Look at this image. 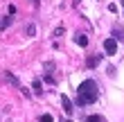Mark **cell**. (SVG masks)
I'll return each mask as SVG.
<instances>
[{
	"label": "cell",
	"mask_w": 124,
	"mask_h": 122,
	"mask_svg": "<svg viewBox=\"0 0 124 122\" xmlns=\"http://www.w3.org/2000/svg\"><path fill=\"white\" fill-rule=\"evenodd\" d=\"M97 97H99V88L93 79H86L79 84V88H77V102L79 104H93Z\"/></svg>",
	"instance_id": "1"
},
{
	"label": "cell",
	"mask_w": 124,
	"mask_h": 122,
	"mask_svg": "<svg viewBox=\"0 0 124 122\" xmlns=\"http://www.w3.org/2000/svg\"><path fill=\"white\" fill-rule=\"evenodd\" d=\"M104 50H106V54H115L117 52V39H106L104 41Z\"/></svg>",
	"instance_id": "2"
},
{
	"label": "cell",
	"mask_w": 124,
	"mask_h": 122,
	"mask_svg": "<svg viewBox=\"0 0 124 122\" xmlns=\"http://www.w3.org/2000/svg\"><path fill=\"white\" fill-rule=\"evenodd\" d=\"M61 104H63V111L68 113V115H72V111H75V109H72V102H70V99L65 97V95L61 97Z\"/></svg>",
	"instance_id": "3"
},
{
	"label": "cell",
	"mask_w": 124,
	"mask_h": 122,
	"mask_svg": "<svg viewBox=\"0 0 124 122\" xmlns=\"http://www.w3.org/2000/svg\"><path fill=\"white\" fill-rule=\"evenodd\" d=\"M101 61V54H93V57H88V61H86V66L88 68H95L97 63Z\"/></svg>",
	"instance_id": "4"
},
{
	"label": "cell",
	"mask_w": 124,
	"mask_h": 122,
	"mask_svg": "<svg viewBox=\"0 0 124 122\" xmlns=\"http://www.w3.org/2000/svg\"><path fill=\"white\" fill-rule=\"evenodd\" d=\"M75 43H77V45H81V48H86V45H88V36H86V34H77V36H75Z\"/></svg>",
	"instance_id": "5"
},
{
	"label": "cell",
	"mask_w": 124,
	"mask_h": 122,
	"mask_svg": "<svg viewBox=\"0 0 124 122\" xmlns=\"http://www.w3.org/2000/svg\"><path fill=\"white\" fill-rule=\"evenodd\" d=\"M113 36L124 43V27H117V25H115V27H113Z\"/></svg>",
	"instance_id": "6"
},
{
	"label": "cell",
	"mask_w": 124,
	"mask_h": 122,
	"mask_svg": "<svg viewBox=\"0 0 124 122\" xmlns=\"http://www.w3.org/2000/svg\"><path fill=\"white\" fill-rule=\"evenodd\" d=\"M5 79L9 81V84H14V86H18V79H16V77H14L11 73H7V75H5Z\"/></svg>",
	"instance_id": "7"
},
{
	"label": "cell",
	"mask_w": 124,
	"mask_h": 122,
	"mask_svg": "<svg viewBox=\"0 0 124 122\" xmlns=\"http://www.w3.org/2000/svg\"><path fill=\"white\" fill-rule=\"evenodd\" d=\"M86 122H106V120L101 118V115H88V120H86Z\"/></svg>",
	"instance_id": "8"
},
{
	"label": "cell",
	"mask_w": 124,
	"mask_h": 122,
	"mask_svg": "<svg viewBox=\"0 0 124 122\" xmlns=\"http://www.w3.org/2000/svg\"><path fill=\"white\" fill-rule=\"evenodd\" d=\"M39 122H54V118L50 115V113H45V115H41V118H39Z\"/></svg>",
	"instance_id": "9"
},
{
	"label": "cell",
	"mask_w": 124,
	"mask_h": 122,
	"mask_svg": "<svg viewBox=\"0 0 124 122\" xmlns=\"http://www.w3.org/2000/svg\"><path fill=\"white\" fill-rule=\"evenodd\" d=\"M9 23H11V18H2V20H0V30H5V27H9Z\"/></svg>",
	"instance_id": "10"
},
{
	"label": "cell",
	"mask_w": 124,
	"mask_h": 122,
	"mask_svg": "<svg viewBox=\"0 0 124 122\" xmlns=\"http://www.w3.org/2000/svg\"><path fill=\"white\" fill-rule=\"evenodd\" d=\"M27 34H30V36H34V34H36V27L30 25V27H27Z\"/></svg>",
	"instance_id": "11"
},
{
	"label": "cell",
	"mask_w": 124,
	"mask_h": 122,
	"mask_svg": "<svg viewBox=\"0 0 124 122\" xmlns=\"http://www.w3.org/2000/svg\"><path fill=\"white\" fill-rule=\"evenodd\" d=\"M34 90H36V93H43V90H41V81H39V79L34 81Z\"/></svg>",
	"instance_id": "12"
},
{
	"label": "cell",
	"mask_w": 124,
	"mask_h": 122,
	"mask_svg": "<svg viewBox=\"0 0 124 122\" xmlns=\"http://www.w3.org/2000/svg\"><path fill=\"white\" fill-rule=\"evenodd\" d=\"M61 34H63V25H61V27H56V30H54V36H61Z\"/></svg>",
	"instance_id": "13"
},
{
	"label": "cell",
	"mask_w": 124,
	"mask_h": 122,
	"mask_svg": "<svg viewBox=\"0 0 124 122\" xmlns=\"http://www.w3.org/2000/svg\"><path fill=\"white\" fill-rule=\"evenodd\" d=\"M39 2H41V0H34V5H39Z\"/></svg>",
	"instance_id": "14"
},
{
	"label": "cell",
	"mask_w": 124,
	"mask_h": 122,
	"mask_svg": "<svg viewBox=\"0 0 124 122\" xmlns=\"http://www.w3.org/2000/svg\"><path fill=\"white\" fill-rule=\"evenodd\" d=\"M122 5H124V0H122Z\"/></svg>",
	"instance_id": "15"
}]
</instances>
